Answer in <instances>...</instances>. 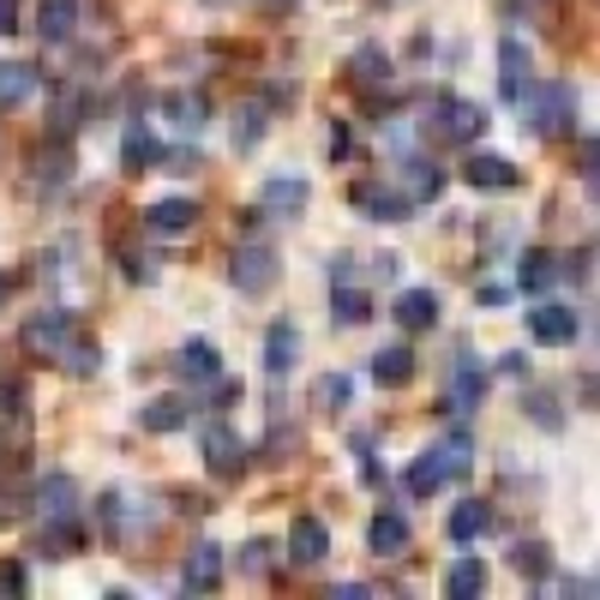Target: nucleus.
I'll list each match as a JSON object with an SVG mask.
<instances>
[{"label": "nucleus", "instance_id": "f257e3e1", "mask_svg": "<svg viewBox=\"0 0 600 600\" xmlns=\"http://www.w3.org/2000/svg\"><path fill=\"white\" fill-rule=\"evenodd\" d=\"M517 109L529 114L522 126H534L541 138H558L577 126V91L565 79H529V91L517 97Z\"/></svg>", "mask_w": 600, "mask_h": 600}, {"label": "nucleus", "instance_id": "f03ea898", "mask_svg": "<svg viewBox=\"0 0 600 600\" xmlns=\"http://www.w3.org/2000/svg\"><path fill=\"white\" fill-rule=\"evenodd\" d=\"M463 468H468V432L456 427L444 444H432V451L415 456V468L403 475V487L415 493V499H432V493H444L456 475H463Z\"/></svg>", "mask_w": 600, "mask_h": 600}, {"label": "nucleus", "instance_id": "7ed1b4c3", "mask_svg": "<svg viewBox=\"0 0 600 600\" xmlns=\"http://www.w3.org/2000/svg\"><path fill=\"white\" fill-rule=\"evenodd\" d=\"M487 126H493V114L480 109V102H468V97H439V102H432L427 133L444 138V145H475Z\"/></svg>", "mask_w": 600, "mask_h": 600}, {"label": "nucleus", "instance_id": "20e7f679", "mask_svg": "<svg viewBox=\"0 0 600 600\" xmlns=\"http://www.w3.org/2000/svg\"><path fill=\"white\" fill-rule=\"evenodd\" d=\"M276 276H283V264H276V252L264 247V240H247V247L235 252V264H228V283H235L240 295H271Z\"/></svg>", "mask_w": 600, "mask_h": 600}, {"label": "nucleus", "instance_id": "39448f33", "mask_svg": "<svg viewBox=\"0 0 600 600\" xmlns=\"http://www.w3.org/2000/svg\"><path fill=\"white\" fill-rule=\"evenodd\" d=\"M72 337H79V325H72L67 313H36L31 325H24V349H31L36 361H60V354L72 349Z\"/></svg>", "mask_w": 600, "mask_h": 600}, {"label": "nucleus", "instance_id": "423d86ee", "mask_svg": "<svg viewBox=\"0 0 600 600\" xmlns=\"http://www.w3.org/2000/svg\"><path fill=\"white\" fill-rule=\"evenodd\" d=\"M589 325V318L577 313V306H558V301H541L529 313V337L546 342V349H565V342H577V330Z\"/></svg>", "mask_w": 600, "mask_h": 600}, {"label": "nucleus", "instance_id": "0eeeda50", "mask_svg": "<svg viewBox=\"0 0 600 600\" xmlns=\"http://www.w3.org/2000/svg\"><path fill=\"white\" fill-rule=\"evenodd\" d=\"M204 468H211L216 480H235L240 468H247V444H240V432L235 427H204Z\"/></svg>", "mask_w": 600, "mask_h": 600}, {"label": "nucleus", "instance_id": "6e6552de", "mask_svg": "<svg viewBox=\"0 0 600 600\" xmlns=\"http://www.w3.org/2000/svg\"><path fill=\"white\" fill-rule=\"evenodd\" d=\"M529 79H534V55H529V43H522V36H505V43H499V97H505V102H517L522 91H529Z\"/></svg>", "mask_w": 600, "mask_h": 600}, {"label": "nucleus", "instance_id": "1a4fd4ad", "mask_svg": "<svg viewBox=\"0 0 600 600\" xmlns=\"http://www.w3.org/2000/svg\"><path fill=\"white\" fill-rule=\"evenodd\" d=\"M349 204H354V211H366L373 223H403V216L415 211V204H408L397 186H385V181H361V186L349 193Z\"/></svg>", "mask_w": 600, "mask_h": 600}, {"label": "nucleus", "instance_id": "9d476101", "mask_svg": "<svg viewBox=\"0 0 600 600\" xmlns=\"http://www.w3.org/2000/svg\"><path fill=\"white\" fill-rule=\"evenodd\" d=\"M463 181L475 186V193H510V186H517V162H510V157H487V150H480V157L463 162Z\"/></svg>", "mask_w": 600, "mask_h": 600}, {"label": "nucleus", "instance_id": "9b49d317", "mask_svg": "<svg viewBox=\"0 0 600 600\" xmlns=\"http://www.w3.org/2000/svg\"><path fill=\"white\" fill-rule=\"evenodd\" d=\"M306 199H313V186H306V181H288V174H276V181L259 186V216H301Z\"/></svg>", "mask_w": 600, "mask_h": 600}, {"label": "nucleus", "instance_id": "f8f14e48", "mask_svg": "<svg viewBox=\"0 0 600 600\" xmlns=\"http://www.w3.org/2000/svg\"><path fill=\"white\" fill-rule=\"evenodd\" d=\"M295 361H301V330L288 325V318H276V325L264 330V373H271V378H283Z\"/></svg>", "mask_w": 600, "mask_h": 600}, {"label": "nucleus", "instance_id": "ddd939ff", "mask_svg": "<svg viewBox=\"0 0 600 600\" xmlns=\"http://www.w3.org/2000/svg\"><path fill=\"white\" fill-rule=\"evenodd\" d=\"M79 19H84L79 0H43V7H36V31H43V43H72Z\"/></svg>", "mask_w": 600, "mask_h": 600}, {"label": "nucleus", "instance_id": "4468645a", "mask_svg": "<svg viewBox=\"0 0 600 600\" xmlns=\"http://www.w3.org/2000/svg\"><path fill=\"white\" fill-rule=\"evenodd\" d=\"M288 553H295V565H325L330 529L318 517H295V529H288Z\"/></svg>", "mask_w": 600, "mask_h": 600}, {"label": "nucleus", "instance_id": "2eb2a0df", "mask_svg": "<svg viewBox=\"0 0 600 600\" xmlns=\"http://www.w3.org/2000/svg\"><path fill=\"white\" fill-rule=\"evenodd\" d=\"M390 318H397L403 330H432L439 325V295H432V288H403L397 306H390Z\"/></svg>", "mask_w": 600, "mask_h": 600}, {"label": "nucleus", "instance_id": "dca6fc26", "mask_svg": "<svg viewBox=\"0 0 600 600\" xmlns=\"http://www.w3.org/2000/svg\"><path fill=\"white\" fill-rule=\"evenodd\" d=\"M174 373L181 378H193V385H216V378H223V354L211 349V342H186L181 354H174Z\"/></svg>", "mask_w": 600, "mask_h": 600}, {"label": "nucleus", "instance_id": "f3484780", "mask_svg": "<svg viewBox=\"0 0 600 600\" xmlns=\"http://www.w3.org/2000/svg\"><path fill=\"white\" fill-rule=\"evenodd\" d=\"M181 582H186V595H211L216 582H223V546H193V558H186V570H181Z\"/></svg>", "mask_w": 600, "mask_h": 600}, {"label": "nucleus", "instance_id": "a211bd4d", "mask_svg": "<svg viewBox=\"0 0 600 600\" xmlns=\"http://www.w3.org/2000/svg\"><path fill=\"white\" fill-rule=\"evenodd\" d=\"M186 420H193V403L186 397H150L145 408H138V427L145 432H181Z\"/></svg>", "mask_w": 600, "mask_h": 600}, {"label": "nucleus", "instance_id": "6ab92c4d", "mask_svg": "<svg viewBox=\"0 0 600 600\" xmlns=\"http://www.w3.org/2000/svg\"><path fill=\"white\" fill-rule=\"evenodd\" d=\"M193 223H199V204L193 199H157L145 211V228H157V235H186Z\"/></svg>", "mask_w": 600, "mask_h": 600}, {"label": "nucleus", "instance_id": "aec40b11", "mask_svg": "<svg viewBox=\"0 0 600 600\" xmlns=\"http://www.w3.org/2000/svg\"><path fill=\"white\" fill-rule=\"evenodd\" d=\"M373 378L385 390H403V385H415V349H403V342H390V349H378L373 354Z\"/></svg>", "mask_w": 600, "mask_h": 600}, {"label": "nucleus", "instance_id": "412c9836", "mask_svg": "<svg viewBox=\"0 0 600 600\" xmlns=\"http://www.w3.org/2000/svg\"><path fill=\"white\" fill-rule=\"evenodd\" d=\"M36 97V67L31 60H0V109H24Z\"/></svg>", "mask_w": 600, "mask_h": 600}, {"label": "nucleus", "instance_id": "4be33fe9", "mask_svg": "<svg viewBox=\"0 0 600 600\" xmlns=\"http://www.w3.org/2000/svg\"><path fill=\"white\" fill-rule=\"evenodd\" d=\"M366 546H373L378 558L403 553V546H408V517H403V510H378V517L366 522Z\"/></svg>", "mask_w": 600, "mask_h": 600}, {"label": "nucleus", "instance_id": "5701e85b", "mask_svg": "<svg viewBox=\"0 0 600 600\" xmlns=\"http://www.w3.org/2000/svg\"><path fill=\"white\" fill-rule=\"evenodd\" d=\"M403 186H397V193L408 199V204H432V199H439L444 193V169H439V162H403Z\"/></svg>", "mask_w": 600, "mask_h": 600}, {"label": "nucleus", "instance_id": "b1692460", "mask_svg": "<svg viewBox=\"0 0 600 600\" xmlns=\"http://www.w3.org/2000/svg\"><path fill=\"white\" fill-rule=\"evenodd\" d=\"M157 162H162L157 133H150V126H133V133H126V145H121V169L126 174H145V169H157Z\"/></svg>", "mask_w": 600, "mask_h": 600}, {"label": "nucleus", "instance_id": "393cba45", "mask_svg": "<svg viewBox=\"0 0 600 600\" xmlns=\"http://www.w3.org/2000/svg\"><path fill=\"white\" fill-rule=\"evenodd\" d=\"M36 505H43V517H79V480L48 475L43 487H36Z\"/></svg>", "mask_w": 600, "mask_h": 600}, {"label": "nucleus", "instance_id": "a878e982", "mask_svg": "<svg viewBox=\"0 0 600 600\" xmlns=\"http://www.w3.org/2000/svg\"><path fill=\"white\" fill-rule=\"evenodd\" d=\"M517 283L529 288V295H541V288H553V283H558V259H553V252H546V247H529V252H522V259H517Z\"/></svg>", "mask_w": 600, "mask_h": 600}, {"label": "nucleus", "instance_id": "bb28decb", "mask_svg": "<svg viewBox=\"0 0 600 600\" xmlns=\"http://www.w3.org/2000/svg\"><path fill=\"white\" fill-rule=\"evenodd\" d=\"M444 595L451 600H480L487 595V565H480V558H456V565L444 570Z\"/></svg>", "mask_w": 600, "mask_h": 600}, {"label": "nucleus", "instance_id": "cd10ccee", "mask_svg": "<svg viewBox=\"0 0 600 600\" xmlns=\"http://www.w3.org/2000/svg\"><path fill=\"white\" fill-rule=\"evenodd\" d=\"M493 529V510L480 505V499H468V505H456L451 510V522H444V534H451L456 546H468V541H480V534Z\"/></svg>", "mask_w": 600, "mask_h": 600}, {"label": "nucleus", "instance_id": "c85d7f7f", "mask_svg": "<svg viewBox=\"0 0 600 600\" xmlns=\"http://www.w3.org/2000/svg\"><path fill=\"white\" fill-rule=\"evenodd\" d=\"M510 570L529 577V582H546V577H553V546H546V541H517V546H510Z\"/></svg>", "mask_w": 600, "mask_h": 600}, {"label": "nucleus", "instance_id": "c756f323", "mask_svg": "<svg viewBox=\"0 0 600 600\" xmlns=\"http://www.w3.org/2000/svg\"><path fill=\"white\" fill-rule=\"evenodd\" d=\"M330 306H337L342 325H366V318H373V295L354 288V283H330Z\"/></svg>", "mask_w": 600, "mask_h": 600}, {"label": "nucleus", "instance_id": "7c9ffc66", "mask_svg": "<svg viewBox=\"0 0 600 600\" xmlns=\"http://www.w3.org/2000/svg\"><path fill=\"white\" fill-rule=\"evenodd\" d=\"M162 109H169V121L181 126V133H199V126H204V114H211V102H204L199 91H174L169 102H162Z\"/></svg>", "mask_w": 600, "mask_h": 600}, {"label": "nucleus", "instance_id": "2f4dec72", "mask_svg": "<svg viewBox=\"0 0 600 600\" xmlns=\"http://www.w3.org/2000/svg\"><path fill=\"white\" fill-rule=\"evenodd\" d=\"M349 72H354V84H385L390 79V55L378 43H366V48H354Z\"/></svg>", "mask_w": 600, "mask_h": 600}, {"label": "nucleus", "instance_id": "473e14b6", "mask_svg": "<svg viewBox=\"0 0 600 600\" xmlns=\"http://www.w3.org/2000/svg\"><path fill=\"white\" fill-rule=\"evenodd\" d=\"M349 397H354V378H349V373H325V378L313 385V408H342Z\"/></svg>", "mask_w": 600, "mask_h": 600}, {"label": "nucleus", "instance_id": "72a5a7b5", "mask_svg": "<svg viewBox=\"0 0 600 600\" xmlns=\"http://www.w3.org/2000/svg\"><path fill=\"white\" fill-rule=\"evenodd\" d=\"M264 102H247V109H240V121H235V150H252L264 138Z\"/></svg>", "mask_w": 600, "mask_h": 600}, {"label": "nucleus", "instance_id": "f704fd0d", "mask_svg": "<svg viewBox=\"0 0 600 600\" xmlns=\"http://www.w3.org/2000/svg\"><path fill=\"white\" fill-rule=\"evenodd\" d=\"M480 390H487V378H480L475 366H463V373H456V408H463V415H468V408H475V397H480Z\"/></svg>", "mask_w": 600, "mask_h": 600}, {"label": "nucleus", "instance_id": "c9c22d12", "mask_svg": "<svg viewBox=\"0 0 600 600\" xmlns=\"http://www.w3.org/2000/svg\"><path fill=\"white\" fill-rule=\"evenodd\" d=\"M589 264H595V247H582V252H570V264L558 276H577V283H589Z\"/></svg>", "mask_w": 600, "mask_h": 600}, {"label": "nucleus", "instance_id": "e433bc0d", "mask_svg": "<svg viewBox=\"0 0 600 600\" xmlns=\"http://www.w3.org/2000/svg\"><path fill=\"white\" fill-rule=\"evenodd\" d=\"M595 162H600V150H595V133H582V186L595 193Z\"/></svg>", "mask_w": 600, "mask_h": 600}, {"label": "nucleus", "instance_id": "4c0bfd02", "mask_svg": "<svg viewBox=\"0 0 600 600\" xmlns=\"http://www.w3.org/2000/svg\"><path fill=\"white\" fill-rule=\"evenodd\" d=\"M0 589L24 595V565H0Z\"/></svg>", "mask_w": 600, "mask_h": 600}, {"label": "nucleus", "instance_id": "58836bf2", "mask_svg": "<svg viewBox=\"0 0 600 600\" xmlns=\"http://www.w3.org/2000/svg\"><path fill=\"white\" fill-rule=\"evenodd\" d=\"M558 589H565L570 600H577V595L589 600V595H595V577H565V582H558Z\"/></svg>", "mask_w": 600, "mask_h": 600}, {"label": "nucleus", "instance_id": "ea45409f", "mask_svg": "<svg viewBox=\"0 0 600 600\" xmlns=\"http://www.w3.org/2000/svg\"><path fill=\"white\" fill-rule=\"evenodd\" d=\"M19 31V0H0V36Z\"/></svg>", "mask_w": 600, "mask_h": 600}, {"label": "nucleus", "instance_id": "a19ab883", "mask_svg": "<svg viewBox=\"0 0 600 600\" xmlns=\"http://www.w3.org/2000/svg\"><path fill=\"white\" fill-rule=\"evenodd\" d=\"M330 157H349V126H330Z\"/></svg>", "mask_w": 600, "mask_h": 600}, {"label": "nucleus", "instance_id": "79ce46f5", "mask_svg": "<svg viewBox=\"0 0 600 600\" xmlns=\"http://www.w3.org/2000/svg\"><path fill=\"white\" fill-rule=\"evenodd\" d=\"M264 553H271V546H264V541H252V546H247V570H264Z\"/></svg>", "mask_w": 600, "mask_h": 600}, {"label": "nucleus", "instance_id": "37998d69", "mask_svg": "<svg viewBox=\"0 0 600 600\" xmlns=\"http://www.w3.org/2000/svg\"><path fill=\"white\" fill-rule=\"evenodd\" d=\"M0 301H7V276H0Z\"/></svg>", "mask_w": 600, "mask_h": 600}]
</instances>
